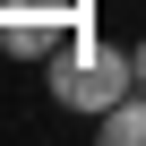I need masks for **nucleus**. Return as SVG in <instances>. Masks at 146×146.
<instances>
[{
	"label": "nucleus",
	"instance_id": "nucleus-1",
	"mask_svg": "<svg viewBox=\"0 0 146 146\" xmlns=\"http://www.w3.org/2000/svg\"><path fill=\"white\" fill-rule=\"evenodd\" d=\"M43 78H52V103H60V112H86V120H103L120 95H137V52L103 43L95 26H69V43L43 60Z\"/></svg>",
	"mask_w": 146,
	"mask_h": 146
},
{
	"label": "nucleus",
	"instance_id": "nucleus-2",
	"mask_svg": "<svg viewBox=\"0 0 146 146\" xmlns=\"http://www.w3.org/2000/svg\"><path fill=\"white\" fill-rule=\"evenodd\" d=\"M95 129H103V146H146V86H137V95H120Z\"/></svg>",
	"mask_w": 146,
	"mask_h": 146
},
{
	"label": "nucleus",
	"instance_id": "nucleus-3",
	"mask_svg": "<svg viewBox=\"0 0 146 146\" xmlns=\"http://www.w3.org/2000/svg\"><path fill=\"white\" fill-rule=\"evenodd\" d=\"M17 17H60V26H86V0H0Z\"/></svg>",
	"mask_w": 146,
	"mask_h": 146
},
{
	"label": "nucleus",
	"instance_id": "nucleus-4",
	"mask_svg": "<svg viewBox=\"0 0 146 146\" xmlns=\"http://www.w3.org/2000/svg\"><path fill=\"white\" fill-rule=\"evenodd\" d=\"M137 86H146V35H137Z\"/></svg>",
	"mask_w": 146,
	"mask_h": 146
}]
</instances>
